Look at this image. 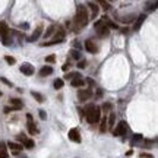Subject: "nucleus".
<instances>
[{"label": "nucleus", "instance_id": "79ce46f5", "mask_svg": "<svg viewBox=\"0 0 158 158\" xmlns=\"http://www.w3.org/2000/svg\"><path fill=\"white\" fill-rule=\"evenodd\" d=\"M0 95H2V92H0Z\"/></svg>", "mask_w": 158, "mask_h": 158}, {"label": "nucleus", "instance_id": "a211bd4d", "mask_svg": "<svg viewBox=\"0 0 158 158\" xmlns=\"http://www.w3.org/2000/svg\"><path fill=\"white\" fill-rule=\"evenodd\" d=\"M8 148L5 142H0V158H8Z\"/></svg>", "mask_w": 158, "mask_h": 158}, {"label": "nucleus", "instance_id": "0eeeda50", "mask_svg": "<svg viewBox=\"0 0 158 158\" xmlns=\"http://www.w3.org/2000/svg\"><path fill=\"white\" fill-rule=\"evenodd\" d=\"M68 136L72 142H76V144H81V141H82V139H81V135H79V130L76 127H75V129H70Z\"/></svg>", "mask_w": 158, "mask_h": 158}, {"label": "nucleus", "instance_id": "20e7f679", "mask_svg": "<svg viewBox=\"0 0 158 158\" xmlns=\"http://www.w3.org/2000/svg\"><path fill=\"white\" fill-rule=\"evenodd\" d=\"M95 31H97V34H98V37H108V34H110V29L104 25V22H102L101 19L100 21H97L95 22Z\"/></svg>", "mask_w": 158, "mask_h": 158}, {"label": "nucleus", "instance_id": "c9c22d12", "mask_svg": "<svg viewBox=\"0 0 158 158\" xmlns=\"http://www.w3.org/2000/svg\"><path fill=\"white\" fill-rule=\"evenodd\" d=\"M54 59H56L54 56H48V57H45V62H47V63H53Z\"/></svg>", "mask_w": 158, "mask_h": 158}, {"label": "nucleus", "instance_id": "393cba45", "mask_svg": "<svg viewBox=\"0 0 158 158\" xmlns=\"http://www.w3.org/2000/svg\"><path fill=\"white\" fill-rule=\"evenodd\" d=\"M63 84H65V82H63V79H56V81H54V88H56V90L63 88Z\"/></svg>", "mask_w": 158, "mask_h": 158}, {"label": "nucleus", "instance_id": "7ed1b4c3", "mask_svg": "<svg viewBox=\"0 0 158 158\" xmlns=\"http://www.w3.org/2000/svg\"><path fill=\"white\" fill-rule=\"evenodd\" d=\"M0 37H2L5 45L11 44V29L5 22H0Z\"/></svg>", "mask_w": 158, "mask_h": 158}, {"label": "nucleus", "instance_id": "473e14b6", "mask_svg": "<svg viewBox=\"0 0 158 158\" xmlns=\"http://www.w3.org/2000/svg\"><path fill=\"white\" fill-rule=\"evenodd\" d=\"M38 113H40V119H41V120H45V119H47V114H45L44 110H40Z\"/></svg>", "mask_w": 158, "mask_h": 158}, {"label": "nucleus", "instance_id": "7c9ffc66", "mask_svg": "<svg viewBox=\"0 0 158 158\" xmlns=\"http://www.w3.org/2000/svg\"><path fill=\"white\" fill-rule=\"evenodd\" d=\"M16 139H18L19 142H25V141H26L28 138H26V136L23 135V133H21V135H18V136H16Z\"/></svg>", "mask_w": 158, "mask_h": 158}, {"label": "nucleus", "instance_id": "bb28decb", "mask_svg": "<svg viewBox=\"0 0 158 158\" xmlns=\"http://www.w3.org/2000/svg\"><path fill=\"white\" fill-rule=\"evenodd\" d=\"M114 126V114L111 113L110 114V119H108V126H107V129H113Z\"/></svg>", "mask_w": 158, "mask_h": 158}, {"label": "nucleus", "instance_id": "412c9836", "mask_svg": "<svg viewBox=\"0 0 158 158\" xmlns=\"http://www.w3.org/2000/svg\"><path fill=\"white\" fill-rule=\"evenodd\" d=\"M70 56L73 57V59H76V60H81V51L72 48V50H70Z\"/></svg>", "mask_w": 158, "mask_h": 158}, {"label": "nucleus", "instance_id": "f8f14e48", "mask_svg": "<svg viewBox=\"0 0 158 158\" xmlns=\"http://www.w3.org/2000/svg\"><path fill=\"white\" fill-rule=\"evenodd\" d=\"M88 6L91 8V18H92V19H94V18H97L98 11H100L98 3H97V2H90V3H88Z\"/></svg>", "mask_w": 158, "mask_h": 158}, {"label": "nucleus", "instance_id": "1a4fd4ad", "mask_svg": "<svg viewBox=\"0 0 158 158\" xmlns=\"http://www.w3.org/2000/svg\"><path fill=\"white\" fill-rule=\"evenodd\" d=\"M92 97V90H81L78 92V98L79 101H87Z\"/></svg>", "mask_w": 158, "mask_h": 158}, {"label": "nucleus", "instance_id": "ea45409f", "mask_svg": "<svg viewBox=\"0 0 158 158\" xmlns=\"http://www.w3.org/2000/svg\"><path fill=\"white\" fill-rule=\"evenodd\" d=\"M73 45H75V47H76V48H78V47H81V44H79L78 41H75V44H73ZM76 48H75V50H76Z\"/></svg>", "mask_w": 158, "mask_h": 158}, {"label": "nucleus", "instance_id": "4c0bfd02", "mask_svg": "<svg viewBox=\"0 0 158 158\" xmlns=\"http://www.w3.org/2000/svg\"><path fill=\"white\" fill-rule=\"evenodd\" d=\"M69 68H70V63H65V65H63V68H62V69H63V70L66 72V70H68Z\"/></svg>", "mask_w": 158, "mask_h": 158}, {"label": "nucleus", "instance_id": "39448f33", "mask_svg": "<svg viewBox=\"0 0 158 158\" xmlns=\"http://www.w3.org/2000/svg\"><path fill=\"white\" fill-rule=\"evenodd\" d=\"M126 132H127V123L124 120H122V122H119V124L116 126V129L113 130V135L123 136V135H126Z\"/></svg>", "mask_w": 158, "mask_h": 158}, {"label": "nucleus", "instance_id": "72a5a7b5", "mask_svg": "<svg viewBox=\"0 0 158 158\" xmlns=\"http://www.w3.org/2000/svg\"><path fill=\"white\" fill-rule=\"evenodd\" d=\"M0 81H2L3 84H6L8 87H12V85H13V84H12L11 81H8V79H6V78H0Z\"/></svg>", "mask_w": 158, "mask_h": 158}, {"label": "nucleus", "instance_id": "6e6552de", "mask_svg": "<svg viewBox=\"0 0 158 158\" xmlns=\"http://www.w3.org/2000/svg\"><path fill=\"white\" fill-rule=\"evenodd\" d=\"M19 69H21V72L23 75H26V76H32L34 75V66L29 65V63H22Z\"/></svg>", "mask_w": 158, "mask_h": 158}, {"label": "nucleus", "instance_id": "9d476101", "mask_svg": "<svg viewBox=\"0 0 158 158\" xmlns=\"http://www.w3.org/2000/svg\"><path fill=\"white\" fill-rule=\"evenodd\" d=\"M41 34H43V25H38V26L35 28V31L32 32V35L28 38V41H29V43H32V41H37V40L40 38V35H41Z\"/></svg>", "mask_w": 158, "mask_h": 158}, {"label": "nucleus", "instance_id": "2eb2a0df", "mask_svg": "<svg viewBox=\"0 0 158 158\" xmlns=\"http://www.w3.org/2000/svg\"><path fill=\"white\" fill-rule=\"evenodd\" d=\"M51 73H53V68H51V66H44V68L40 70V76H41V78L48 76V75H51Z\"/></svg>", "mask_w": 158, "mask_h": 158}, {"label": "nucleus", "instance_id": "e433bc0d", "mask_svg": "<svg viewBox=\"0 0 158 158\" xmlns=\"http://www.w3.org/2000/svg\"><path fill=\"white\" fill-rule=\"evenodd\" d=\"M141 158H154L151 154H141Z\"/></svg>", "mask_w": 158, "mask_h": 158}, {"label": "nucleus", "instance_id": "aec40b11", "mask_svg": "<svg viewBox=\"0 0 158 158\" xmlns=\"http://www.w3.org/2000/svg\"><path fill=\"white\" fill-rule=\"evenodd\" d=\"M31 95H32V97H34V98L38 102H44V97H43L40 92H35V91H32V92H31Z\"/></svg>", "mask_w": 158, "mask_h": 158}, {"label": "nucleus", "instance_id": "2f4dec72", "mask_svg": "<svg viewBox=\"0 0 158 158\" xmlns=\"http://www.w3.org/2000/svg\"><path fill=\"white\" fill-rule=\"evenodd\" d=\"M85 65H87V62H85L84 59H82V60H79V62H78V68H79V69H84V68H87Z\"/></svg>", "mask_w": 158, "mask_h": 158}, {"label": "nucleus", "instance_id": "9b49d317", "mask_svg": "<svg viewBox=\"0 0 158 158\" xmlns=\"http://www.w3.org/2000/svg\"><path fill=\"white\" fill-rule=\"evenodd\" d=\"M26 122H28V130H29V133L31 135H34V133H37V127H35V123L34 120H32V116L31 114H26Z\"/></svg>", "mask_w": 158, "mask_h": 158}, {"label": "nucleus", "instance_id": "f257e3e1", "mask_svg": "<svg viewBox=\"0 0 158 158\" xmlns=\"http://www.w3.org/2000/svg\"><path fill=\"white\" fill-rule=\"evenodd\" d=\"M88 21H90V16H88V11H87V8H85L84 5L78 6V9H76V15H75V18H73V31L78 32L81 28L87 26Z\"/></svg>", "mask_w": 158, "mask_h": 158}, {"label": "nucleus", "instance_id": "a19ab883", "mask_svg": "<svg viewBox=\"0 0 158 158\" xmlns=\"http://www.w3.org/2000/svg\"><path fill=\"white\" fill-rule=\"evenodd\" d=\"M19 158H26V157H25V155H22V157H19Z\"/></svg>", "mask_w": 158, "mask_h": 158}, {"label": "nucleus", "instance_id": "58836bf2", "mask_svg": "<svg viewBox=\"0 0 158 158\" xmlns=\"http://www.w3.org/2000/svg\"><path fill=\"white\" fill-rule=\"evenodd\" d=\"M152 144V141H145V147H149Z\"/></svg>", "mask_w": 158, "mask_h": 158}, {"label": "nucleus", "instance_id": "c756f323", "mask_svg": "<svg viewBox=\"0 0 158 158\" xmlns=\"http://www.w3.org/2000/svg\"><path fill=\"white\" fill-rule=\"evenodd\" d=\"M142 139V135L141 133H136V135H133V139H132V144H136L138 141H141Z\"/></svg>", "mask_w": 158, "mask_h": 158}, {"label": "nucleus", "instance_id": "c85d7f7f", "mask_svg": "<svg viewBox=\"0 0 158 158\" xmlns=\"http://www.w3.org/2000/svg\"><path fill=\"white\" fill-rule=\"evenodd\" d=\"M65 78L66 79H72V78L75 79V78H82V76H79V73H68Z\"/></svg>", "mask_w": 158, "mask_h": 158}, {"label": "nucleus", "instance_id": "f03ea898", "mask_svg": "<svg viewBox=\"0 0 158 158\" xmlns=\"http://www.w3.org/2000/svg\"><path fill=\"white\" fill-rule=\"evenodd\" d=\"M84 114H87L88 123H98L100 119H101V108L98 105H88L85 108V113Z\"/></svg>", "mask_w": 158, "mask_h": 158}, {"label": "nucleus", "instance_id": "5701e85b", "mask_svg": "<svg viewBox=\"0 0 158 158\" xmlns=\"http://www.w3.org/2000/svg\"><path fill=\"white\" fill-rule=\"evenodd\" d=\"M54 29H56V26H54V25H50V26L47 28V31L44 32V37H45V38H47V37H50V35L53 34V32H54Z\"/></svg>", "mask_w": 158, "mask_h": 158}, {"label": "nucleus", "instance_id": "4468645a", "mask_svg": "<svg viewBox=\"0 0 158 158\" xmlns=\"http://www.w3.org/2000/svg\"><path fill=\"white\" fill-rule=\"evenodd\" d=\"M145 15H139V16H136V22L135 25H133V31H139V28L142 26V23H144V21H145Z\"/></svg>", "mask_w": 158, "mask_h": 158}, {"label": "nucleus", "instance_id": "423d86ee", "mask_svg": "<svg viewBox=\"0 0 158 158\" xmlns=\"http://www.w3.org/2000/svg\"><path fill=\"white\" fill-rule=\"evenodd\" d=\"M85 48H87L88 53H92V54H97L98 50H100L98 45H97V43L92 41V40H87V41H85Z\"/></svg>", "mask_w": 158, "mask_h": 158}, {"label": "nucleus", "instance_id": "a878e982", "mask_svg": "<svg viewBox=\"0 0 158 158\" xmlns=\"http://www.w3.org/2000/svg\"><path fill=\"white\" fill-rule=\"evenodd\" d=\"M98 6H102L104 11H108V9H110V3H108V2H104V0L98 2Z\"/></svg>", "mask_w": 158, "mask_h": 158}, {"label": "nucleus", "instance_id": "ddd939ff", "mask_svg": "<svg viewBox=\"0 0 158 158\" xmlns=\"http://www.w3.org/2000/svg\"><path fill=\"white\" fill-rule=\"evenodd\" d=\"M102 22H104V25L108 28V29H117V23L113 22L108 16H102V19H101Z\"/></svg>", "mask_w": 158, "mask_h": 158}, {"label": "nucleus", "instance_id": "dca6fc26", "mask_svg": "<svg viewBox=\"0 0 158 158\" xmlns=\"http://www.w3.org/2000/svg\"><path fill=\"white\" fill-rule=\"evenodd\" d=\"M84 84H85V81L81 78H75L70 81V85L72 87H75V88H81V87H84Z\"/></svg>", "mask_w": 158, "mask_h": 158}, {"label": "nucleus", "instance_id": "6ab92c4d", "mask_svg": "<svg viewBox=\"0 0 158 158\" xmlns=\"http://www.w3.org/2000/svg\"><path fill=\"white\" fill-rule=\"evenodd\" d=\"M11 105L13 107V108L21 110V108H22V101H21V100H18V98H11Z\"/></svg>", "mask_w": 158, "mask_h": 158}, {"label": "nucleus", "instance_id": "f704fd0d", "mask_svg": "<svg viewBox=\"0 0 158 158\" xmlns=\"http://www.w3.org/2000/svg\"><path fill=\"white\" fill-rule=\"evenodd\" d=\"M18 108H13V107H5V113H11V111H16Z\"/></svg>", "mask_w": 158, "mask_h": 158}, {"label": "nucleus", "instance_id": "b1692460", "mask_svg": "<svg viewBox=\"0 0 158 158\" xmlns=\"http://www.w3.org/2000/svg\"><path fill=\"white\" fill-rule=\"evenodd\" d=\"M100 120H101V126H100V130H101V132H105V130H107V126H105V124H107V119H105V116H104L102 119H100Z\"/></svg>", "mask_w": 158, "mask_h": 158}, {"label": "nucleus", "instance_id": "4be33fe9", "mask_svg": "<svg viewBox=\"0 0 158 158\" xmlns=\"http://www.w3.org/2000/svg\"><path fill=\"white\" fill-rule=\"evenodd\" d=\"M23 147L28 148V149H31V148H34V147H35V142L32 141V139H26V141L23 142Z\"/></svg>", "mask_w": 158, "mask_h": 158}, {"label": "nucleus", "instance_id": "f3484780", "mask_svg": "<svg viewBox=\"0 0 158 158\" xmlns=\"http://www.w3.org/2000/svg\"><path fill=\"white\" fill-rule=\"evenodd\" d=\"M8 148H11V149H13V152H18V151H22V145L21 144H16V142H8V145H6Z\"/></svg>", "mask_w": 158, "mask_h": 158}, {"label": "nucleus", "instance_id": "cd10ccee", "mask_svg": "<svg viewBox=\"0 0 158 158\" xmlns=\"http://www.w3.org/2000/svg\"><path fill=\"white\" fill-rule=\"evenodd\" d=\"M5 60L9 63V65H13L16 60H15V57H12V56H5Z\"/></svg>", "mask_w": 158, "mask_h": 158}]
</instances>
